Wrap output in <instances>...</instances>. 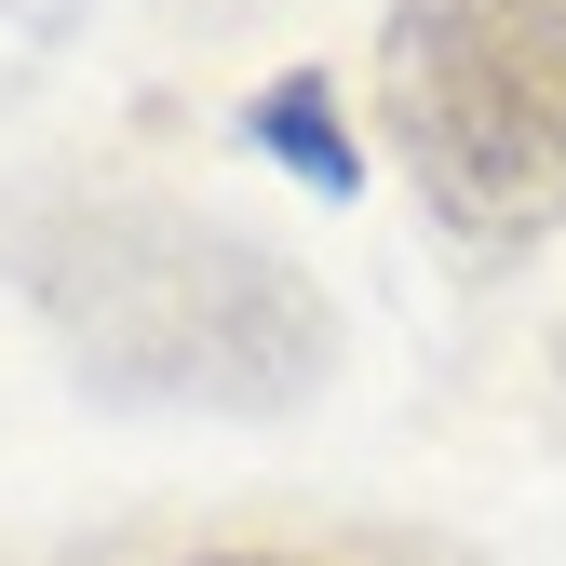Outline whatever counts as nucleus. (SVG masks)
I'll list each match as a JSON object with an SVG mask.
<instances>
[{
    "label": "nucleus",
    "mask_w": 566,
    "mask_h": 566,
    "mask_svg": "<svg viewBox=\"0 0 566 566\" xmlns=\"http://www.w3.org/2000/svg\"><path fill=\"white\" fill-rule=\"evenodd\" d=\"M391 135L459 230L566 217V0H405Z\"/></svg>",
    "instance_id": "obj_1"
},
{
    "label": "nucleus",
    "mask_w": 566,
    "mask_h": 566,
    "mask_svg": "<svg viewBox=\"0 0 566 566\" xmlns=\"http://www.w3.org/2000/svg\"><path fill=\"white\" fill-rule=\"evenodd\" d=\"M256 149L297 163L311 189H350V176H365V163H350V122H337V95L311 82V67H283V82L256 95Z\"/></svg>",
    "instance_id": "obj_2"
},
{
    "label": "nucleus",
    "mask_w": 566,
    "mask_h": 566,
    "mask_svg": "<svg viewBox=\"0 0 566 566\" xmlns=\"http://www.w3.org/2000/svg\"><path fill=\"white\" fill-rule=\"evenodd\" d=\"M202 566H283V553H202Z\"/></svg>",
    "instance_id": "obj_3"
}]
</instances>
